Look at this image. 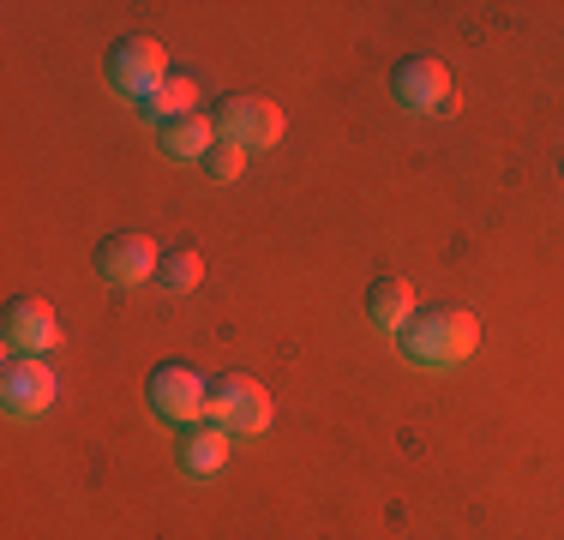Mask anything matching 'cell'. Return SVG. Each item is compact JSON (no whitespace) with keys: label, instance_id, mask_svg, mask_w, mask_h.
<instances>
[{"label":"cell","instance_id":"cell-4","mask_svg":"<svg viewBox=\"0 0 564 540\" xmlns=\"http://www.w3.org/2000/svg\"><path fill=\"white\" fill-rule=\"evenodd\" d=\"M90 264H97L102 282H115V289H132V282L156 277V264H163V247H156L151 235H139V228H115V235L97 240Z\"/></svg>","mask_w":564,"mask_h":540},{"label":"cell","instance_id":"cell-8","mask_svg":"<svg viewBox=\"0 0 564 540\" xmlns=\"http://www.w3.org/2000/svg\"><path fill=\"white\" fill-rule=\"evenodd\" d=\"M0 336H7L12 360H43V348H55V336H61L55 306L36 301V294H12L7 313H0Z\"/></svg>","mask_w":564,"mask_h":540},{"label":"cell","instance_id":"cell-15","mask_svg":"<svg viewBox=\"0 0 564 540\" xmlns=\"http://www.w3.org/2000/svg\"><path fill=\"white\" fill-rule=\"evenodd\" d=\"M198 169L210 174V181H240V169H247V151L240 144H228V139H217V151H210Z\"/></svg>","mask_w":564,"mask_h":540},{"label":"cell","instance_id":"cell-7","mask_svg":"<svg viewBox=\"0 0 564 540\" xmlns=\"http://www.w3.org/2000/svg\"><path fill=\"white\" fill-rule=\"evenodd\" d=\"M282 108L271 97H223L217 108V132L228 144H240V151H271V144L282 139Z\"/></svg>","mask_w":564,"mask_h":540},{"label":"cell","instance_id":"cell-6","mask_svg":"<svg viewBox=\"0 0 564 540\" xmlns=\"http://www.w3.org/2000/svg\"><path fill=\"white\" fill-rule=\"evenodd\" d=\"M163 78H169V48L156 43V36H120L109 48V85L120 97L139 102V97H151Z\"/></svg>","mask_w":564,"mask_h":540},{"label":"cell","instance_id":"cell-3","mask_svg":"<svg viewBox=\"0 0 564 540\" xmlns=\"http://www.w3.org/2000/svg\"><path fill=\"white\" fill-rule=\"evenodd\" d=\"M210 421L228 426L235 439H252V432L271 426V390H264L252 372L210 378Z\"/></svg>","mask_w":564,"mask_h":540},{"label":"cell","instance_id":"cell-9","mask_svg":"<svg viewBox=\"0 0 564 540\" xmlns=\"http://www.w3.org/2000/svg\"><path fill=\"white\" fill-rule=\"evenodd\" d=\"M55 397H61V378L48 372V360H7V372H0V402H7L12 421L48 414Z\"/></svg>","mask_w":564,"mask_h":540},{"label":"cell","instance_id":"cell-11","mask_svg":"<svg viewBox=\"0 0 564 540\" xmlns=\"http://www.w3.org/2000/svg\"><path fill=\"white\" fill-rule=\"evenodd\" d=\"M156 144H163L169 162H205L217 151V120H205V115L169 120V127H156Z\"/></svg>","mask_w":564,"mask_h":540},{"label":"cell","instance_id":"cell-12","mask_svg":"<svg viewBox=\"0 0 564 540\" xmlns=\"http://www.w3.org/2000/svg\"><path fill=\"white\" fill-rule=\"evenodd\" d=\"M367 318L379 324V331H397V336H402V324L414 318V282H409V277H372V289H367Z\"/></svg>","mask_w":564,"mask_h":540},{"label":"cell","instance_id":"cell-14","mask_svg":"<svg viewBox=\"0 0 564 540\" xmlns=\"http://www.w3.org/2000/svg\"><path fill=\"white\" fill-rule=\"evenodd\" d=\"M156 282H163L169 294H193L198 282H205V259H198V247H174V252H163V264H156Z\"/></svg>","mask_w":564,"mask_h":540},{"label":"cell","instance_id":"cell-10","mask_svg":"<svg viewBox=\"0 0 564 540\" xmlns=\"http://www.w3.org/2000/svg\"><path fill=\"white\" fill-rule=\"evenodd\" d=\"M228 439H235L228 426H217V421H193V426H181V444H174V456H181L186 475H217V468L228 463Z\"/></svg>","mask_w":564,"mask_h":540},{"label":"cell","instance_id":"cell-13","mask_svg":"<svg viewBox=\"0 0 564 540\" xmlns=\"http://www.w3.org/2000/svg\"><path fill=\"white\" fill-rule=\"evenodd\" d=\"M139 115H144V120H156V127H169V120L198 115V85H193L186 73H169L163 85L151 90V97H139Z\"/></svg>","mask_w":564,"mask_h":540},{"label":"cell","instance_id":"cell-2","mask_svg":"<svg viewBox=\"0 0 564 540\" xmlns=\"http://www.w3.org/2000/svg\"><path fill=\"white\" fill-rule=\"evenodd\" d=\"M144 397H151V414H156V421H169L174 432L210 414V385H205L193 367H186V360H163V367L144 378Z\"/></svg>","mask_w":564,"mask_h":540},{"label":"cell","instance_id":"cell-1","mask_svg":"<svg viewBox=\"0 0 564 540\" xmlns=\"http://www.w3.org/2000/svg\"><path fill=\"white\" fill-rule=\"evenodd\" d=\"M475 348H480V318L468 306H426V313L402 324V355L414 367L445 372V367H463Z\"/></svg>","mask_w":564,"mask_h":540},{"label":"cell","instance_id":"cell-5","mask_svg":"<svg viewBox=\"0 0 564 540\" xmlns=\"http://www.w3.org/2000/svg\"><path fill=\"white\" fill-rule=\"evenodd\" d=\"M391 97L402 108H414V115H451L456 85H451L445 61H433V54H409V61H397V73H391Z\"/></svg>","mask_w":564,"mask_h":540}]
</instances>
